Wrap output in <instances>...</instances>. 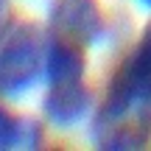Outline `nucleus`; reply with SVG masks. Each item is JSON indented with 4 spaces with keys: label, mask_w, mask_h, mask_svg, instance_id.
Here are the masks:
<instances>
[{
    "label": "nucleus",
    "mask_w": 151,
    "mask_h": 151,
    "mask_svg": "<svg viewBox=\"0 0 151 151\" xmlns=\"http://www.w3.org/2000/svg\"><path fill=\"white\" fill-rule=\"evenodd\" d=\"M90 134L95 146L109 151L146 148L151 143V98L112 78L101 106L92 112Z\"/></svg>",
    "instance_id": "f257e3e1"
},
{
    "label": "nucleus",
    "mask_w": 151,
    "mask_h": 151,
    "mask_svg": "<svg viewBox=\"0 0 151 151\" xmlns=\"http://www.w3.org/2000/svg\"><path fill=\"white\" fill-rule=\"evenodd\" d=\"M45 120L56 129H73L92 115V92L87 78L73 81H48V92L42 101Z\"/></svg>",
    "instance_id": "20e7f679"
},
{
    "label": "nucleus",
    "mask_w": 151,
    "mask_h": 151,
    "mask_svg": "<svg viewBox=\"0 0 151 151\" xmlns=\"http://www.w3.org/2000/svg\"><path fill=\"white\" fill-rule=\"evenodd\" d=\"M42 146V129L28 118H17L14 112L0 106V151L9 148H37Z\"/></svg>",
    "instance_id": "423d86ee"
},
{
    "label": "nucleus",
    "mask_w": 151,
    "mask_h": 151,
    "mask_svg": "<svg viewBox=\"0 0 151 151\" xmlns=\"http://www.w3.org/2000/svg\"><path fill=\"white\" fill-rule=\"evenodd\" d=\"M6 11H9V0H0V34H3V22H6Z\"/></svg>",
    "instance_id": "0eeeda50"
},
{
    "label": "nucleus",
    "mask_w": 151,
    "mask_h": 151,
    "mask_svg": "<svg viewBox=\"0 0 151 151\" xmlns=\"http://www.w3.org/2000/svg\"><path fill=\"white\" fill-rule=\"evenodd\" d=\"M137 3H140L143 9H151V0H137Z\"/></svg>",
    "instance_id": "6e6552de"
},
{
    "label": "nucleus",
    "mask_w": 151,
    "mask_h": 151,
    "mask_svg": "<svg viewBox=\"0 0 151 151\" xmlns=\"http://www.w3.org/2000/svg\"><path fill=\"white\" fill-rule=\"evenodd\" d=\"M48 39L34 22H17L0 34V95L20 98L45 76Z\"/></svg>",
    "instance_id": "f03ea898"
},
{
    "label": "nucleus",
    "mask_w": 151,
    "mask_h": 151,
    "mask_svg": "<svg viewBox=\"0 0 151 151\" xmlns=\"http://www.w3.org/2000/svg\"><path fill=\"white\" fill-rule=\"evenodd\" d=\"M104 31H106V20L98 0H56L50 9L48 37L92 48L101 42Z\"/></svg>",
    "instance_id": "7ed1b4c3"
},
{
    "label": "nucleus",
    "mask_w": 151,
    "mask_h": 151,
    "mask_svg": "<svg viewBox=\"0 0 151 151\" xmlns=\"http://www.w3.org/2000/svg\"><path fill=\"white\" fill-rule=\"evenodd\" d=\"M115 78L120 84H126L129 90L151 98V22H146L137 45L129 50V56L123 59V65L115 73Z\"/></svg>",
    "instance_id": "39448f33"
}]
</instances>
